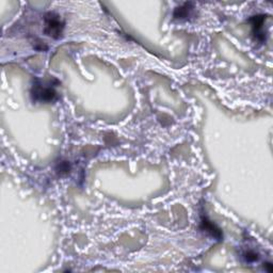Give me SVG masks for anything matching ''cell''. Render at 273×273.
<instances>
[{"mask_svg":"<svg viewBox=\"0 0 273 273\" xmlns=\"http://www.w3.org/2000/svg\"><path fill=\"white\" fill-rule=\"evenodd\" d=\"M201 228H202L204 232L209 234L211 237L216 238V239H218V240H221L222 237H223L222 232L220 231V229H219L211 221L208 220V219H207L206 217H202V220H201Z\"/></svg>","mask_w":273,"mask_h":273,"instance_id":"4","label":"cell"},{"mask_svg":"<svg viewBox=\"0 0 273 273\" xmlns=\"http://www.w3.org/2000/svg\"><path fill=\"white\" fill-rule=\"evenodd\" d=\"M64 29V23L58 14L49 12L44 17V32L45 34L52 37V39H59L62 35Z\"/></svg>","mask_w":273,"mask_h":273,"instance_id":"2","label":"cell"},{"mask_svg":"<svg viewBox=\"0 0 273 273\" xmlns=\"http://www.w3.org/2000/svg\"><path fill=\"white\" fill-rule=\"evenodd\" d=\"M32 97L34 101H40V103H51L56 100L57 92L55 87L52 84H44L40 80H36L35 83L32 87Z\"/></svg>","mask_w":273,"mask_h":273,"instance_id":"1","label":"cell"},{"mask_svg":"<svg viewBox=\"0 0 273 273\" xmlns=\"http://www.w3.org/2000/svg\"><path fill=\"white\" fill-rule=\"evenodd\" d=\"M191 10H192V3L191 2H187V3H184L181 7L177 8L175 10V12H174V17L175 18H179V19H183V18H186V17H188L190 12H191Z\"/></svg>","mask_w":273,"mask_h":273,"instance_id":"5","label":"cell"},{"mask_svg":"<svg viewBox=\"0 0 273 273\" xmlns=\"http://www.w3.org/2000/svg\"><path fill=\"white\" fill-rule=\"evenodd\" d=\"M242 257L245 263L251 264V263H255V261L258 260V254L253 250H249V251H245L242 255Z\"/></svg>","mask_w":273,"mask_h":273,"instance_id":"6","label":"cell"},{"mask_svg":"<svg viewBox=\"0 0 273 273\" xmlns=\"http://www.w3.org/2000/svg\"><path fill=\"white\" fill-rule=\"evenodd\" d=\"M265 20H266L265 15H255L250 18V23L252 25V29H253V34L255 36V39L260 43L266 41V33L263 30Z\"/></svg>","mask_w":273,"mask_h":273,"instance_id":"3","label":"cell"}]
</instances>
